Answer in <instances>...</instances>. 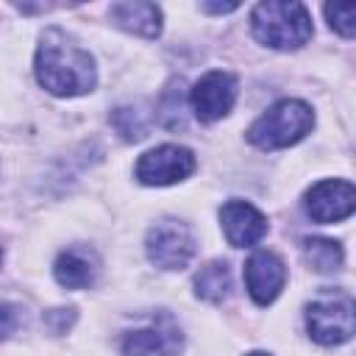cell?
<instances>
[{"label":"cell","mask_w":356,"mask_h":356,"mask_svg":"<svg viewBox=\"0 0 356 356\" xmlns=\"http://www.w3.org/2000/svg\"><path fill=\"white\" fill-rule=\"evenodd\" d=\"M228 289H231V270H228L225 261H209L206 267L197 270V275H195V292H197V298L217 303V300L225 298Z\"/></svg>","instance_id":"5bb4252c"},{"label":"cell","mask_w":356,"mask_h":356,"mask_svg":"<svg viewBox=\"0 0 356 356\" xmlns=\"http://www.w3.org/2000/svg\"><path fill=\"white\" fill-rule=\"evenodd\" d=\"M356 209V192L348 181H320L306 192V214L314 222H339Z\"/></svg>","instance_id":"9c48e42d"},{"label":"cell","mask_w":356,"mask_h":356,"mask_svg":"<svg viewBox=\"0 0 356 356\" xmlns=\"http://www.w3.org/2000/svg\"><path fill=\"white\" fill-rule=\"evenodd\" d=\"M306 328L320 345H342L353 337V303L350 298L317 300L306 309Z\"/></svg>","instance_id":"8992f818"},{"label":"cell","mask_w":356,"mask_h":356,"mask_svg":"<svg viewBox=\"0 0 356 356\" xmlns=\"http://www.w3.org/2000/svg\"><path fill=\"white\" fill-rule=\"evenodd\" d=\"M325 17L337 33L353 36V31H356V6L353 3H331V6H325Z\"/></svg>","instance_id":"2e32d148"},{"label":"cell","mask_w":356,"mask_h":356,"mask_svg":"<svg viewBox=\"0 0 356 356\" xmlns=\"http://www.w3.org/2000/svg\"><path fill=\"white\" fill-rule=\"evenodd\" d=\"M303 256L306 261L317 270V273H334L342 264V248L334 239H323V236H312L303 242Z\"/></svg>","instance_id":"9a60e30c"},{"label":"cell","mask_w":356,"mask_h":356,"mask_svg":"<svg viewBox=\"0 0 356 356\" xmlns=\"http://www.w3.org/2000/svg\"><path fill=\"white\" fill-rule=\"evenodd\" d=\"M192 170H195V156L181 145H159L142 153L136 161V178L147 186H167L184 181L192 175Z\"/></svg>","instance_id":"5b68a950"},{"label":"cell","mask_w":356,"mask_h":356,"mask_svg":"<svg viewBox=\"0 0 356 356\" xmlns=\"http://www.w3.org/2000/svg\"><path fill=\"white\" fill-rule=\"evenodd\" d=\"M200 8L203 11H211V14H228V11H236L239 6L236 3H203Z\"/></svg>","instance_id":"ac0fdd59"},{"label":"cell","mask_w":356,"mask_h":356,"mask_svg":"<svg viewBox=\"0 0 356 356\" xmlns=\"http://www.w3.org/2000/svg\"><path fill=\"white\" fill-rule=\"evenodd\" d=\"M53 275L67 289H86L97 278V256L89 248H67L58 253Z\"/></svg>","instance_id":"7c38bea8"},{"label":"cell","mask_w":356,"mask_h":356,"mask_svg":"<svg viewBox=\"0 0 356 356\" xmlns=\"http://www.w3.org/2000/svg\"><path fill=\"white\" fill-rule=\"evenodd\" d=\"M145 250H147V259L156 267L184 270L192 261V256L197 250V242H195V234L186 222L164 217L156 225H150L147 239H145Z\"/></svg>","instance_id":"277c9868"},{"label":"cell","mask_w":356,"mask_h":356,"mask_svg":"<svg viewBox=\"0 0 356 356\" xmlns=\"http://www.w3.org/2000/svg\"><path fill=\"white\" fill-rule=\"evenodd\" d=\"M253 36L275 50H298L312 39V17L303 3L267 0L250 14Z\"/></svg>","instance_id":"7a4b0ae2"},{"label":"cell","mask_w":356,"mask_h":356,"mask_svg":"<svg viewBox=\"0 0 356 356\" xmlns=\"http://www.w3.org/2000/svg\"><path fill=\"white\" fill-rule=\"evenodd\" d=\"M314 125V111L295 97L278 100L270 106L250 128H248V142L256 145L259 150H278L300 142Z\"/></svg>","instance_id":"3957f363"},{"label":"cell","mask_w":356,"mask_h":356,"mask_svg":"<svg viewBox=\"0 0 356 356\" xmlns=\"http://www.w3.org/2000/svg\"><path fill=\"white\" fill-rule=\"evenodd\" d=\"M220 222H222L225 239L234 248H250L267 234L264 214L256 206H250L248 200H228L220 209Z\"/></svg>","instance_id":"8fae6325"},{"label":"cell","mask_w":356,"mask_h":356,"mask_svg":"<svg viewBox=\"0 0 356 356\" xmlns=\"http://www.w3.org/2000/svg\"><path fill=\"white\" fill-rule=\"evenodd\" d=\"M286 284V267L273 250H256L245 261V286L259 306L273 303Z\"/></svg>","instance_id":"30bf717a"},{"label":"cell","mask_w":356,"mask_h":356,"mask_svg":"<svg viewBox=\"0 0 356 356\" xmlns=\"http://www.w3.org/2000/svg\"><path fill=\"white\" fill-rule=\"evenodd\" d=\"M184 334L170 314H161L145 328L131 331L122 339V356H178Z\"/></svg>","instance_id":"ba28073f"},{"label":"cell","mask_w":356,"mask_h":356,"mask_svg":"<svg viewBox=\"0 0 356 356\" xmlns=\"http://www.w3.org/2000/svg\"><path fill=\"white\" fill-rule=\"evenodd\" d=\"M236 92H239V86H236V78L231 72H225V70L206 72L189 92V103H192L195 117L203 122L222 120L234 108Z\"/></svg>","instance_id":"52a82bcc"},{"label":"cell","mask_w":356,"mask_h":356,"mask_svg":"<svg viewBox=\"0 0 356 356\" xmlns=\"http://www.w3.org/2000/svg\"><path fill=\"white\" fill-rule=\"evenodd\" d=\"M22 323V312L14 306V303H6L0 300V339L11 337Z\"/></svg>","instance_id":"e0dca14e"},{"label":"cell","mask_w":356,"mask_h":356,"mask_svg":"<svg viewBox=\"0 0 356 356\" xmlns=\"http://www.w3.org/2000/svg\"><path fill=\"white\" fill-rule=\"evenodd\" d=\"M33 70H36V81L58 97L83 95L97 81L95 58L58 28H47L42 33Z\"/></svg>","instance_id":"6da1fadb"},{"label":"cell","mask_w":356,"mask_h":356,"mask_svg":"<svg viewBox=\"0 0 356 356\" xmlns=\"http://www.w3.org/2000/svg\"><path fill=\"white\" fill-rule=\"evenodd\" d=\"M248 356H270V353H261V350H253V353H248Z\"/></svg>","instance_id":"d6986e66"},{"label":"cell","mask_w":356,"mask_h":356,"mask_svg":"<svg viewBox=\"0 0 356 356\" xmlns=\"http://www.w3.org/2000/svg\"><path fill=\"white\" fill-rule=\"evenodd\" d=\"M111 19L122 28L131 31L136 36H159L161 31V8L156 3H139V0H125V3H114L108 8Z\"/></svg>","instance_id":"4fadbf2b"}]
</instances>
